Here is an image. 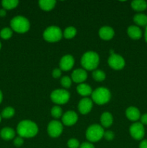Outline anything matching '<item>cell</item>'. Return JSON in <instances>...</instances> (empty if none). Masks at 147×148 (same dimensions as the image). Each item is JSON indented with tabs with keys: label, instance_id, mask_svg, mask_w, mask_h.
Here are the masks:
<instances>
[{
	"label": "cell",
	"instance_id": "6da1fadb",
	"mask_svg": "<svg viewBox=\"0 0 147 148\" xmlns=\"http://www.w3.org/2000/svg\"><path fill=\"white\" fill-rule=\"evenodd\" d=\"M17 132L22 138H31L37 134L38 127L33 121L23 120L17 125Z\"/></svg>",
	"mask_w": 147,
	"mask_h": 148
},
{
	"label": "cell",
	"instance_id": "7a4b0ae2",
	"mask_svg": "<svg viewBox=\"0 0 147 148\" xmlns=\"http://www.w3.org/2000/svg\"><path fill=\"white\" fill-rule=\"evenodd\" d=\"M99 62V55L95 51H87L82 56L81 64L86 70H95Z\"/></svg>",
	"mask_w": 147,
	"mask_h": 148
},
{
	"label": "cell",
	"instance_id": "3957f363",
	"mask_svg": "<svg viewBox=\"0 0 147 148\" xmlns=\"http://www.w3.org/2000/svg\"><path fill=\"white\" fill-rule=\"evenodd\" d=\"M11 29L18 33H24L29 30L30 27V22L23 16H16L10 22Z\"/></svg>",
	"mask_w": 147,
	"mask_h": 148
},
{
	"label": "cell",
	"instance_id": "277c9868",
	"mask_svg": "<svg viewBox=\"0 0 147 148\" xmlns=\"http://www.w3.org/2000/svg\"><path fill=\"white\" fill-rule=\"evenodd\" d=\"M92 101L98 105H104L109 102L111 98V93L108 88H99L92 92Z\"/></svg>",
	"mask_w": 147,
	"mask_h": 148
},
{
	"label": "cell",
	"instance_id": "5b68a950",
	"mask_svg": "<svg viewBox=\"0 0 147 148\" xmlns=\"http://www.w3.org/2000/svg\"><path fill=\"white\" fill-rule=\"evenodd\" d=\"M104 131L102 126L99 124H92L89 126L86 132V138L91 143H96L103 137Z\"/></svg>",
	"mask_w": 147,
	"mask_h": 148
},
{
	"label": "cell",
	"instance_id": "8992f818",
	"mask_svg": "<svg viewBox=\"0 0 147 148\" xmlns=\"http://www.w3.org/2000/svg\"><path fill=\"white\" fill-rule=\"evenodd\" d=\"M62 31L60 27L57 26H50L47 27L43 32V38L45 40L50 43H55L58 42L61 39Z\"/></svg>",
	"mask_w": 147,
	"mask_h": 148
},
{
	"label": "cell",
	"instance_id": "52a82bcc",
	"mask_svg": "<svg viewBox=\"0 0 147 148\" xmlns=\"http://www.w3.org/2000/svg\"><path fill=\"white\" fill-rule=\"evenodd\" d=\"M70 94L66 90L57 89L53 90L50 94V99L54 103L63 105L69 101Z\"/></svg>",
	"mask_w": 147,
	"mask_h": 148
},
{
	"label": "cell",
	"instance_id": "ba28073f",
	"mask_svg": "<svg viewBox=\"0 0 147 148\" xmlns=\"http://www.w3.org/2000/svg\"><path fill=\"white\" fill-rule=\"evenodd\" d=\"M131 137L135 140H141L145 135V129L141 122H134L129 128Z\"/></svg>",
	"mask_w": 147,
	"mask_h": 148
},
{
	"label": "cell",
	"instance_id": "9c48e42d",
	"mask_svg": "<svg viewBox=\"0 0 147 148\" xmlns=\"http://www.w3.org/2000/svg\"><path fill=\"white\" fill-rule=\"evenodd\" d=\"M108 64L112 69L115 70H120L125 66V62L123 58L120 55L111 53L110 56L108 58Z\"/></svg>",
	"mask_w": 147,
	"mask_h": 148
},
{
	"label": "cell",
	"instance_id": "30bf717a",
	"mask_svg": "<svg viewBox=\"0 0 147 148\" xmlns=\"http://www.w3.org/2000/svg\"><path fill=\"white\" fill-rule=\"evenodd\" d=\"M48 134L50 137L56 138L59 137L63 132V125L61 123L56 120H53L48 125Z\"/></svg>",
	"mask_w": 147,
	"mask_h": 148
},
{
	"label": "cell",
	"instance_id": "8fae6325",
	"mask_svg": "<svg viewBox=\"0 0 147 148\" xmlns=\"http://www.w3.org/2000/svg\"><path fill=\"white\" fill-rule=\"evenodd\" d=\"M74 65V59L71 55H65L61 59L59 66L61 70L69 71L73 68Z\"/></svg>",
	"mask_w": 147,
	"mask_h": 148
},
{
	"label": "cell",
	"instance_id": "7c38bea8",
	"mask_svg": "<svg viewBox=\"0 0 147 148\" xmlns=\"http://www.w3.org/2000/svg\"><path fill=\"white\" fill-rule=\"evenodd\" d=\"M93 102L88 98H82L78 103V110L82 114H87L92 110Z\"/></svg>",
	"mask_w": 147,
	"mask_h": 148
},
{
	"label": "cell",
	"instance_id": "4fadbf2b",
	"mask_svg": "<svg viewBox=\"0 0 147 148\" xmlns=\"http://www.w3.org/2000/svg\"><path fill=\"white\" fill-rule=\"evenodd\" d=\"M78 120V115L73 111H66L62 116V123L64 125L70 127L76 123Z\"/></svg>",
	"mask_w": 147,
	"mask_h": 148
},
{
	"label": "cell",
	"instance_id": "5bb4252c",
	"mask_svg": "<svg viewBox=\"0 0 147 148\" xmlns=\"http://www.w3.org/2000/svg\"><path fill=\"white\" fill-rule=\"evenodd\" d=\"M87 78V73L84 69H76L71 74V79L76 83H83Z\"/></svg>",
	"mask_w": 147,
	"mask_h": 148
},
{
	"label": "cell",
	"instance_id": "9a60e30c",
	"mask_svg": "<svg viewBox=\"0 0 147 148\" xmlns=\"http://www.w3.org/2000/svg\"><path fill=\"white\" fill-rule=\"evenodd\" d=\"M99 36L102 40H111L115 36V31L110 26H103L99 30Z\"/></svg>",
	"mask_w": 147,
	"mask_h": 148
},
{
	"label": "cell",
	"instance_id": "2e32d148",
	"mask_svg": "<svg viewBox=\"0 0 147 148\" xmlns=\"http://www.w3.org/2000/svg\"><path fill=\"white\" fill-rule=\"evenodd\" d=\"M125 116L131 121H136L141 118V113L138 108L134 106L128 107L125 111Z\"/></svg>",
	"mask_w": 147,
	"mask_h": 148
},
{
	"label": "cell",
	"instance_id": "e0dca14e",
	"mask_svg": "<svg viewBox=\"0 0 147 148\" xmlns=\"http://www.w3.org/2000/svg\"><path fill=\"white\" fill-rule=\"evenodd\" d=\"M127 33L133 40H138L142 37V31L139 27L136 25H131L128 27Z\"/></svg>",
	"mask_w": 147,
	"mask_h": 148
},
{
	"label": "cell",
	"instance_id": "ac0fdd59",
	"mask_svg": "<svg viewBox=\"0 0 147 148\" xmlns=\"http://www.w3.org/2000/svg\"><path fill=\"white\" fill-rule=\"evenodd\" d=\"M100 123L102 127H105V128L110 127L113 123V117L112 114L109 112H104L101 115Z\"/></svg>",
	"mask_w": 147,
	"mask_h": 148
},
{
	"label": "cell",
	"instance_id": "d6986e66",
	"mask_svg": "<svg viewBox=\"0 0 147 148\" xmlns=\"http://www.w3.org/2000/svg\"><path fill=\"white\" fill-rule=\"evenodd\" d=\"M0 136L4 140H12L15 137V132L10 127H4L0 132Z\"/></svg>",
	"mask_w": 147,
	"mask_h": 148
},
{
	"label": "cell",
	"instance_id": "ffe728a7",
	"mask_svg": "<svg viewBox=\"0 0 147 148\" xmlns=\"http://www.w3.org/2000/svg\"><path fill=\"white\" fill-rule=\"evenodd\" d=\"M76 90L79 95L82 96H88L89 95H92V88L89 85L85 83H81L76 87Z\"/></svg>",
	"mask_w": 147,
	"mask_h": 148
},
{
	"label": "cell",
	"instance_id": "44dd1931",
	"mask_svg": "<svg viewBox=\"0 0 147 148\" xmlns=\"http://www.w3.org/2000/svg\"><path fill=\"white\" fill-rule=\"evenodd\" d=\"M131 7L136 12H143L146 10L147 2L144 0H135L131 4Z\"/></svg>",
	"mask_w": 147,
	"mask_h": 148
},
{
	"label": "cell",
	"instance_id": "7402d4cb",
	"mask_svg": "<svg viewBox=\"0 0 147 148\" xmlns=\"http://www.w3.org/2000/svg\"><path fill=\"white\" fill-rule=\"evenodd\" d=\"M56 1L53 0H40L38 1L39 7L44 11H50L54 8L56 5Z\"/></svg>",
	"mask_w": 147,
	"mask_h": 148
},
{
	"label": "cell",
	"instance_id": "603a6c76",
	"mask_svg": "<svg viewBox=\"0 0 147 148\" xmlns=\"http://www.w3.org/2000/svg\"><path fill=\"white\" fill-rule=\"evenodd\" d=\"M133 21L138 26H146L147 15L143 13H138L134 15Z\"/></svg>",
	"mask_w": 147,
	"mask_h": 148
},
{
	"label": "cell",
	"instance_id": "cb8c5ba5",
	"mask_svg": "<svg viewBox=\"0 0 147 148\" xmlns=\"http://www.w3.org/2000/svg\"><path fill=\"white\" fill-rule=\"evenodd\" d=\"M19 1L17 0H3L1 5L4 10H12L17 7Z\"/></svg>",
	"mask_w": 147,
	"mask_h": 148
},
{
	"label": "cell",
	"instance_id": "d4e9b609",
	"mask_svg": "<svg viewBox=\"0 0 147 148\" xmlns=\"http://www.w3.org/2000/svg\"><path fill=\"white\" fill-rule=\"evenodd\" d=\"M76 34V29L74 27H72V26H70V27H66L64 30L63 33V36H64V38L67 39H71L73 38Z\"/></svg>",
	"mask_w": 147,
	"mask_h": 148
},
{
	"label": "cell",
	"instance_id": "484cf974",
	"mask_svg": "<svg viewBox=\"0 0 147 148\" xmlns=\"http://www.w3.org/2000/svg\"><path fill=\"white\" fill-rule=\"evenodd\" d=\"M92 77H93L95 80L97 81V82H102V81H104L105 79L106 75H105L103 71L96 69V70H94V72H92Z\"/></svg>",
	"mask_w": 147,
	"mask_h": 148
},
{
	"label": "cell",
	"instance_id": "4316f807",
	"mask_svg": "<svg viewBox=\"0 0 147 148\" xmlns=\"http://www.w3.org/2000/svg\"><path fill=\"white\" fill-rule=\"evenodd\" d=\"M15 114V111L12 107H7L4 108V110L1 112V117L4 119H10L12 118Z\"/></svg>",
	"mask_w": 147,
	"mask_h": 148
},
{
	"label": "cell",
	"instance_id": "83f0119b",
	"mask_svg": "<svg viewBox=\"0 0 147 148\" xmlns=\"http://www.w3.org/2000/svg\"><path fill=\"white\" fill-rule=\"evenodd\" d=\"M12 36V30L10 27H4L0 31V37L1 38L7 40Z\"/></svg>",
	"mask_w": 147,
	"mask_h": 148
},
{
	"label": "cell",
	"instance_id": "f1b7e54d",
	"mask_svg": "<svg viewBox=\"0 0 147 148\" xmlns=\"http://www.w3.org/2000/svg\"><path fill=\"white\" fill-rule=\"evenodd\" d=\"M50 114H51L52 116L55 119L60 118L62 116V109L60 106H55L51 108L50 111Z\"/></svg>",
	"mask_w": 147,
	"mask_h": 148
},
{
	"label": "cell",
	"instance_id": "f546056e",
	"mask_svg": "<svg viewBox=\"0 0 147 148\" xmlns=\"http://www.w3.org/2000/svg\"><path fill=\"white\" fill-rule=\"evenodd\" d=\"M72 79L67 76H64L61 79V85L64 88H69L71 85Z\"/></svg>",
	"mask_w": 147,
	"mask_h": 148
},
{
	"label": "cell",
	"instance_id": "4dcf8cb0",
	"mask_svg": "<svg viewBox=\"0 0 147 148\" xmlns=\"http://www.w3.org/2000/svg\"><path fill=\"white\" fill-rule=\"evenodd\" d=\"M67 145L69 148H78L80 146L79 142L76 139L71 138L68 141Z\"/></svg>",
	"mask_w": 147,
	"mask_h": 148
},
{
	"label": "cell",
	"instance_id": "1f68e13d",
	"mask_svg": "<svg viewBox=\"0 0 147 148\" xmlns=\"http://www.w3.org/2000/svg\"><path fill=\"white\" fill-rule=\"evenodd\" d=\"M114 137H115V134L112 131H107L105 132V133H104L103 137H105V140H108V141L113 140Z\"/></svg>",
	"mask_w": 147,
	"mask_h": 148
},
{
	"label": "cell",
	"instance_id": "d6a6232c",
	"mask_svg": "<svg viewBox=\"0 0 147 148\" xmlns=\"http://www.w3.org/2000/svg\"><path fill=\"white\" fill-rule=\"evenodd\" d=\"M23 143H24V140H23L22 137H20V136L16 137L14 140V145L16 147H20V146L22 145Z\"/></svg>",
	"mask_w": 147,
	"mask_h": 148
},
{
	"label": "cell",
	"instance_id": "836d02e7",
	"mask_svg": "<svg viewBox=\"0 0 147 148\" xmlns=\"http://www.w3.org/2000/svg\"><path fill=\"white\" fill-rule=\"evenodd\" d=\"M52 75L54 78H59L60 77L61 75V70L60 68H56L53 70L52 72Z\"/></svg>",
	"mask_w": 147,
	"mask_h": 148
},
{
	"label": "cell",
	"instance_id": "e575fe53",
	"mask_svg": "<svg viewBox=\"0 0 147 148\" xmlns=\"http://www.w3.org/2000/svg\"><path fill=\"white\" fill-rule=\"evenodd\" d=\"M141 123L143 125H147V114H143L141 116Z\"/></svg>",
	"mask_w": 147,
	"mask_h": 148
},
{
	"label": "cell",
	"instance_id": "d590c367",
	"mask_svg": "<svg viewBox=\"0 0 147 148\" xmlns=\"http://www.w3.org/2000/svg\"><path fill=\"white\" fill-rule=\"evenodd\" d=\"M80 148H95V147L90 143H83L80 145Z\"/></svg>",
	"mask_w": 147,
	"mask_h": 148
},
{
	"label": "cell",
	"instance_id": "8d00e7d4",
	"mask_svg": "<svg viewBox=\"0 0 147 148\" xmlns=\"http://www.w3.org/2000/svg\"><path fill=\"white\" fill-rule=\"evenodd\" d=\"M139 148H147V140H144L141 142Z\"/></svg>",
	"mask_w": 147,
	"mask_h": 148
},
{
	"label": "cell",
	"instance_id": "74e56055",
	"mask_svg": "<svg viewBox=\"0 0 147 148\" xmlns=\"http://www.w3.org/2000/svg\"><path fill=\"white\" fill-rule=\"evenodd\" d=\"M6 14H7L6 10H4V9H1V10H0V17H4V16H6Z\"/></svg>",
	"mask_w": 147,
	"mask_h": 148
},
{
	"label": "cell",
	"instance_id": "f35d334b",
	"mask_svg": "<svg viewBox=\"0 0 147 148\" xmlns=\"http://www.w3.org/2000/svg\"><path fill=\"white\" fill-rule=\"evenodd\" d=\"M144 38H145L146 42V43H147V25L146 26L145 32H144Z\"/></svg>",
	"mask_w": 147,
	"mask_h": 148
},
{
	"label": "cell",
	"instance_id": "ab89813d",
	"mask_svg": "<svg viewBox=\"0 0 147 148\" xmlns=\"http://www.w3.org/2000/svg\"><path fill=\"white\" fill-rule=\"evenodd\" d=\"M2 99H3V95H2V92H1V90H0V103H1V101H2Z\"/></svg>",
	"mask_w": 147,
	"mask_h": 148
},
{
	"label": "cell",
	"instance_id": "60d3db41",
	"mask_svg": "<svg viewBox=\"0 0 147 148\" xmlns=\"http://www.w3.org/2000/svg\"><path fill=\"white\" fill-rule=\"evenodd\" d=\"M1 41H0V50H1Z\"/></svg>",
	"mask_w": 147,
	"mask_h": 148
},
{
	"label": "cell",
	"instance_id": "b9f144b4",
	"mask_svg": "<svg viewBox=\"0 0 147 148\" xmlns=\"http://www.w3.org/2000/svg\"><path fill=\"white\" fill-rule=\"evenodd\" d=\"M1 116L0 115V122H1Z\"/></svg>",
	"mask_w": 147,
	"mask_h": 148
}]
</instances>
